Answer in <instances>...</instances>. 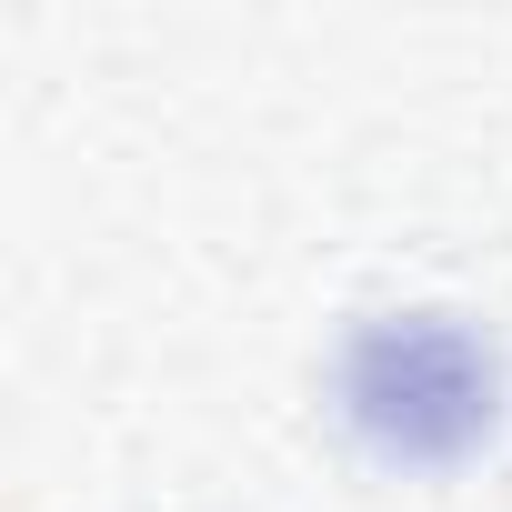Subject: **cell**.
Wrapping results in <instances>:
<instances>
[{
	"instance_id": "cell-1",
	"label": "cell",
	"mask_w": 512,
	"mask_h": 512,
	"mask_svg": "<svg viewBox=\"0 0 512 512\" xmlns=\"http://www.w3.org/2000/svg\"><path fill=\"white\" fill-rule=\"evenodd\" d=\"M352 412L382 422L402 452H452V442L482 432V412H492V372L472 362L462 332L412 322V332L362 342V362H352Z\"/></svg>"
}]
</instances>
